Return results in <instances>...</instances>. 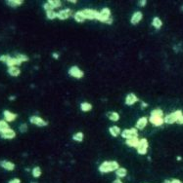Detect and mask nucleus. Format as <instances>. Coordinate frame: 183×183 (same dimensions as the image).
Masks as SVG:
<instances>
[{"label":"nucleus","mask_w":183,"mask_h":183,"mask_svg":"<svg viewBox=\"0 0 183 183\" xmlns=\"http://www.w3.org/2000/svg\"><path fill=\"white\" fill-rule=\"evenodd\" d=\"M109 133H110V134H111L112 136L117 137V136H118L121 133V128L120 127H118V126H112V127L109 128Z\"/></svg>","instance_id":"aec40b11"},{"label":"nucleus","mask_w":183,"mask_h":183,"mask_svg":"<svg viewBox=\"0 0 183 183\" xmlns=\"http://www.w3.org/2000/svg\"><path fill=\"white\" fill-rule=\"evenodd\" d=\"M19 131H20V133H25L28 131V125L25 123H23L20 125V127H19Z\"/></svg>","instance_id":"72a5a7b5"},{"label":"nucleus","mask_w":183,"mask_h":183,"mask_svg":"<svg viewBox=\"0 0 183 183\" xmlns=\"http://www.w3.org/2000/svg\"><path fill=\"white\" fill-rule=\"evenodd\" d=\"M171 183H182V181L179 180V179L173 178V179H171Z\"/></svg>","instance_id":"ea45409f"},{"label":"nucleus","mask_w":183,"mask_h":183,"mask_svg":"<svg viewBox=\"0 0 183 183\" xmlns=\"http://www.w3.org/2000/svg\"><path fill=\"white\" fill-rule=\"evenodd\" d=\"M0 136H1V139H13L16 137V131L12 129H9L0 133Z\"/></svg>","instance_id":"2eb2a0df"},{"label":"nucleus","mask_w":183,"mask_h":183,"mask_svg":"<svg viewBox=\"0 0 183 183\" xmlns=\"http://www.w3.org/2000/svg\"><path fill=\"white\" fill-rule=\"evenodd\" d=\"M33 176L35 178H38V177H40V175H41V173H42V172H41V169L39 168V166H35V168L33 169Z\"/></svg>","instance_id":"c756f323"},{"label":"nucleus","mask_w":183,"mask_h":183,"mask_svg":"<svg viewBox=\"0 0 183 183\" xmlns=\"http://www.w3.org/2000/svg\"><path fill=\"white\" fill-rule=\"evenodd\" d=\"M8 74L12 77H18L21 74V69L17 66H13V67H8L7 69Z\"/></svg>","instance_id":"a211bd4d"},{"label":"nucleus","mask_w":183,"mask_h":183,"mask_svg":"<svg viewBox=\"0 0 183 183\" xmlns=\"http://www.w3.org/2000/svg\"><path fill=\"white\" fill-rule=\"evenodd\" d=\"M92 104L91 103H89V102H81L80 103V110L83 111V112H89V111H91L92 110Z\"/></svg>","instance_id":"a878e982"},{"label":"nucleus","mask_w":183,"mask_h":183,"mask_svg":"<svg viewBox=\"0 0 183 183\" xmlns=\"http://www.w3.org/2000/svg\"><path fill=\"white\" fill-rule=\"evenodd\" d=\"M16 57H17V59L20 60L22 63L25 62H28V60H30L28 59V57L25 54H17L16 55Z\"/></svg>","instance_id":"2f4dec72"},{"label":"nucleus","mask_w":183,"mask_h":183,"mask_svg":"<svg viewBox=\"0 0 183 183\" xmlns=\"http://www.w3.org/2000/svg\"><path fill=\"white\" fill-rule=\"evenodd\" d=\"M69 2H72V3H76L78 1H76V0H69Z\"/></svg>","instance_id":"49530a36"},{"label":"nucleus","mask_w":183,"mask_h":183,"mask_svg":"<svg viewBox=\"0 0 183 183\" xmlns=\"http://www.w3.org/2000/svg\"><path fill=\"white\" fill-rule=\"evenodd\" d=\"M30 183H36V182H30Z\"/></svg>","instance_id":"09e8293b"},{"label":"nucleus","mask_w":183,"mask_h":183,"mask_svg":"<svg viewBox=\"0 0 183 183\" xmlns=\"http://www.w3.org/2000/svg\"><path fill=\"white\" fill-rule=\"evenodd\" d=\"M118 168H120V164L117 161H105L99 166L98 171L101 173H109L115 172Z\"/></svg>","instance_id":"f257e3e1"},{"label":"nucleus","mask_w":183,"mask_h":183,"mask_svg":"<svg viewBox=\"0 0 183 183\" xmlns=\"http://www.w3.org/2000/svg\"><path fill=\"white\" fill-rule=\"evenodd\" d=\"M107 118L113 122H118L120 120V114L115 111H109L107 113Z\"/></svg>","instance_id":"4be33fe9"},{"label":"nucleus","mask_w":183,"mask_h":183,"mask_svg":"<svg viewBox=\"0 0 183 183\" xmlns=\"http://www.w3.org/2000/svg\"><path fill=\"white\" fill-rule=\"evenodd\" d=\"M111 18H112L111 17V10L109 8L105 7L99 12L97 21H99L100 22H104V24H107L108 21L110 20Z\"/></svg>","instance_id":"7ed1b4c3"},{"label":"nucleus","mask_w":183,"mask_h":183,"mask_svg":"<svg viewBox=\"0 0 183 183\" xmlns=\"http://www.w3.org/2000/svg\"><path fill=\"white\" fill-rule=\"evenodd\" d=\"M3 115H4V119L6 122H13L17 119L18 115L16 113H13V112L9 111V110H4L3 111Z\"/></svg>","instance_id":"dca6fc26"},{"label":"nucleus","mask_w":183,"mask_h":183,"mask_svg":"<svg viewBox=\"0 0 183 183\" xmlns=\"http://www.w3.org/2000/svg\"><path fill=\"white\" fill-rule=\"evenodd\" d=\"M137 101H138V98H137V95L134 94V93H130V94H128L126 97V100H124L126 104L128 105V106L135 104Z\"/></svg>","instance_id":"ddd939ff"},{"label":"nucleus","mask_w":183,"mask_h":183,"mask_svg":"<svg viewBox=\"0 0 183 183\" xmlns=\"http://www.w3.org/2000/svg\"><path fill=\"white\" fill-rule=\"evenodd\" d=\"M151 115H152V116H160V117H163V111L162 110V109H160V108L153 109V110L151 111Z\"/></svg>","instance_id":"7c9ffc66"},{"label":"nucleus","mask_w":183,"mask_h":183,"mask_svg":"<svg viewBox=\"0 0 183 183\" xmlns=\"http://www.w3.org/2000/svg\"><path fill=\"white\" fill-rule=\"evenodd\" d=\"M6 65H7L8 67H13V66H18V65H21L22 62L19 60L16 57H10L7 60V62H6Z\"/></svg>","instance_id":"f3484780"},{"label":"nucleus","mask_w":183,"mask_h":183,"mask_svg":"<svg viewBox=\"0 0 183 183\" xmlns=\"http://www.w3.org/2000/svg\"><path fill=\"white\" fill-rule=\"evenodd\" d=\"M73 19H75V21L76 22H78V24H82V22H84L86 21V19L84 18V16H83L82 12L81 11H78L73 16Z\"/></svg>","instance_id":"5701e85b"},{"label":"nucleus","mask_w":183,"mask_h":183,"mask_svg":"<svg viewBox=\"0 0 183 183\" xmlns=\"http://www.w3.org/2000/svg\"><path fill=\"white\" fill-rule=\"evenodd\" d=\"M49 4H51V6L54 8V9H57L62 6V2L60 1V0H48L47 1Z\"/></svg>","instance_id":"c85d7f7f"},{"label":"nucleus","mask_w":183,"mask_h":183,"mask_svg":"<svg viewBox=\"0 0 183 183\" xmlns=\"http://www.w3.org/2000/svg\"><path fill=\"white\" fill-rule=\"evenodd\" d=\"M6 4L12 8H17L19 6L23 5L24 1L23 0H7V1H6Z\"/></svg>","instance_id":"412c9836"},{"label":"nucleus","mask_w":183,"mask_h":183,"mask_svg":"<svg viewBox=\"0 0 183 183\" xmlns=\"http://www.w3.org/2000/svg\"><path fill=\"white\" fill-rule=\"evenodd\" d=\"M83 139H84V134H83L82 131H78L73 136V139L76 142H82Z\"/></svg>","instance_id":"bb28decb"},{"label":"nucleus","mask_w":183,"mask_h":183,"mask_svg":"<svg viewBox=\"0 0 183 183\" xmlns=\"http://www.w3.org/2000/svg\"><path fill=\"white\" fill-rule=\"evenodd\" d=\"M9 57H10V56H9V55H1V56H0V62L6 63V62H7V60H8Z\"/></svg>","instance_id":"c9c22d12"},{"label":"nucleus","mask_w":183,"mask_h":183,"mask_svg":"<svg viewBox=\"0 0 183 183\" xmlns=\"http://www.w3.org/2000/svg\"><path fill=\"white\" fill-rule=\"evenodd\" d=\"M0 166L8 172H12L15 169V164L10 161H7V160H1L0 161Z\"/></svg>","instance_id":"f8f14e48"},{"label":"nucleus","mask_w":183,"mask_h":183,"mask_svg":"<svg viewBox=\"0 0 183 183\" xmlns=\"http://www.w3.org/2000/svg\"><path fill=\"white\" fill-rule=\"evenodd\" d=\"M42 7H43V9H44V10H45L46 12H47V11H55V9H54V8L52 7V6H51V4H49V3H48L47 1H46L45 3H44Z\"/></svg>","instance_id":"f704fd0d"},{"label":"nucleus","mask_w":183,"mask_h":183,"mask_svg":"<svg viewBox=\"0 0 183 183\" xmlns=\"http://www.w3.org/2000/svg\"><path fill=\"white\" fill-rule=\"evenodd\" d=\"M176 123H177L178 125H183V115L177 119V121H176Z\"/></svg>","instance_id":"58836bf2"},{"label":"nucleus","mask_w":183,"mask_h":183,"mask_svg":"<svg viewBox=\"0 0 183 183\" xmlns=\"http://www.w3.org/2000/svg\"><path fill=\"white\" fill-rule=\"evenodd\" d=\"M139 139L138 137H133V139H126V144L128 147H132V148H137L138 143H139Z\"/></svg>","instance_id":"6ab92c4d"},{"label":"nucleus","mask_w":183,"mask_h":183,"mask_svg":"<svg viewBox=\"0 0 183 183\" xmlns=\"http://www.w3.org/2000/svg\"><path fill=\"white\" fill-rule=\"evenodd\" d=\"M148 148H149V142L146 139H141L139 140V143H138L137 146V153L139 155H146L147 152H148Z\"/></svg>","instance_id":"39448f33"},{"label":"nucleus","mask_w":183,"mask_h":183,"mask_svg":"<svg viewBox=\"0 0 183 183\" xmlns=\"http://www.w3.org/2000/svg\"><path fill=\"white\" fill-rule=\"evenodd\" d=\"M16 98L14 97V95H11V97H9V100H15Z\"/></svg>","instance_id":"37998d69"},{"label":"nucleus","mask_w":183,"mask_h":183,"mask_svg":"<svg viewBox=\"0 0 183 183\" xmlns=\"http://www.w3.org/2000/svg\"><path fill=\"white\" fill-rule=\"evenodd\" d=\"M149 122L152 125H154L155 127H160L165 124V121H163V117H160V116H152L151 115L149 118Z\"/></svg>","instance_id":"9b49d317"},{"label":"nucleus","mask_w":183,"mask_h":183,"mask_svg":"<svg viewBox=\"0 0 183 183\" xmlns=\"http://www.w3.org/2000/svg\"><path fill=\"white\" fill-rule=\"evenodd\" d=\"M81 12H82V14H83V16H84V18L86 19V20H97L99 12L94 10V9L86 8V9H83Z\"/></svg>","instance_id":"0eeeda50"},{"label":"nucleus","mask_w":183,"mask_h":183,"mask_svg":"<svg viewBox=\"0 0 183 183\" xmlns=\"http://www.w3.org/2000/svg\"><path fill=\"white\" fill-rule=\"evenodd\" d=\"M68 73L70 77L76 78V79H81V78H83V76H84V72H83L82 70L76 65L70 66L68 70Z\"/></svg>","instance_id":"20e7f679"},{"label":"nucleus","mask_w":183,"mask_h":183,"mask_svg":"<svg viewBox=\"0 0 183 183\" xmlns=\"http://www.w3.org/2000/svg\"><path fill=\"white\" fill-rule=\"evenodd\" d=\"M152 25L156 29H160L163 27V21L159 17H154L152 20Z\"/></svg>","instance_id":"393cba45"},{"label":"nucleus","mask_w":183,"mask_h":183,"mask_svg":"<svg viewBox=\"0 0 183 183\" xmlns=\"http://www.w3.org/2000/svg\"><path fill=\"white\" fill-rule=\"evenodd\" d=\"M146 4H147L146 0H140V1H138V6L139 7H145Z\"/></svg>","instance_id":"e433bc0d"},{"label":"nucleus","mask_w":183,"mask_h":183,"mask_svg":"<svg viewBox=\"0 0 183 183\" xmlns=\"http://www.w3.org/2000/svg\"><path fill=\"white\" fill-rule=\"evenodd\" d=\"M57 14H58V12L56 11H47L46 17L48 20H55V19H57Z\"/></svg>","instance_id":"473e14b6"},{"label":"nucleus","mask_w":183,"mask_h":183,"mask_svg":"<svg viewBox=\"0 0 183 183\" xmlns=\"http://www.w3.org/2000/svg\"><path fill=\"white\" fill-rule=\"evenodd\" d=\"M30 122L31 124L35 125L37 127H46L48 125V122L45 121L39 116H31L30 117Z\"/></svg>","instance_id":"6e6552de"},{"label":"nucleus","mask_w":183,"mask_h":183,"mask_svg":"<svg viewBox=\"0 0 183 183\" xmlns=\"http://www.w3.org/2000/svg\"><path fill=\"white\" fill-rule=\"evenodd\" d=\"M52 56H53V57H54V59H55V60H58V59H59V55H58L57 53H53V54H52Z\"/></svg>","instance_id":"79ce46f5"},{"label":"nucleus","mask_w":183,"mask_h":183,"mask_svg":"<svg viewBox=\"0 0 183 183\" xmlns=\"http://www.w3.org/2000/svg\"><path fill=\"white\" fill-rule=\"evenodd\" d=\"M115 172V175L118 176V178H124L127 175V169L126 168H121V166Z\"/></svg>","instance_id":"b1692460"},{"label":"nucleus","mask_w":183,"mask_h":183,"mask_svg":"<svg viewBox=\"0 0 183 183\" xmlns=\"http://www.w3.org/2000/svg\"><path fill=\"white\" fill-rule=\"evenodd\" d=\"M163 183H171V180L169 179H166V180H163Z\"/></svg>","instance_id":"a18cd8bd"},{"label":"nucleus","mask_w":183,"mask_h":183,"mask_svg":"<svg viewBox=\"0 0 183 183\" xmlns=\"http://www.w3.org/2000/svg\"><path fill=\"white\" fill-rule=\"evenodd\" d=\"M121 136L124 139H133V137H138V130L136 128H131V129H126L121 131Z\"/></svg>","instance_id":"423d86ee"},{"label":"nucleus","mask_w":183,"mask_h":183,"mask_svg":"<svg viewBox=\"0 0 183 183\" xmlns=\"http://www.w3.org/2000/svg\"><path fill=\"white\" fill-rule=\"evenodd\" d=\"M180 10H181V11L183 12V5H182V6H181V7H180Z\"/></svg>","instance_id":"de8ad7c7"},{"label":"nucleus","mask_w":183,"mask_h":183,"mask_svg":"<svg viewBox=\"0 0 183 183\" xmlns=\"http://www.w3.org/2000/svg\"><path fill=\"white\" fill-rule=\"evenodd\" d=\"M182 115H183V112L181 110H175V111L171 112V113L166 115V116L163 117V121H165L166 124L172 125V124L176 123L177 119L180 116H182Z\"/></svg>","instance_id":"f03ea898"},{"label":"nucleus","mask_w":183,"mask_h":183,"mask_svg":"<svg viewBox=\"0 0 183 183\" xmlns=\"http://www.w3.org/2000/svg\"><path fill=\"white\" fill-rule=\"evenodd\" d=\"M147 106H148V104L145 103V102H142V107H143V108H145V107H147Z\"/></svg>","instance_id":"c03bdc74"},{"label":"nucleus","mask_w":183,"mask_h":183,"mask_svg":"<svg viewBox=\"0 0 183 183\" xmlns=\"http://www.w3.org/2000/svg\"><path fill=\"white\" fill-rule=\"evenodd\" d=\"M149 122V119L143 116V117H140L139 119L137 120L136 122V125H135V128L137 130H143L144 128H145L147 126V124H148Z\"/></svg>","instance_id":"4468645a"},{"label":"nucleus","mask_w":183,"mask_h":183,"mask_svg":"<svg viewBox=\"0 0 183 183\" xmlns=\"http://www.w3.org/2000/svg\"><path fill=\"white\" fill-rule=\"evenodd\" d=\"M73 14V12L70 9H63V10H61L58 12V14H57V19H59V20L61 21H66V20H68V19L72 16Z\"/></svg>","instance_id":"1a4fd4ad"},{"label":"nucleus","mask_w":183,"mask_h":183,"mask_svg":"<svg viewBox=\"0 0 183 183\" xmlns=\"http://www.w3.org/2000/svg\"><path fill=\"white\" fill-rule=\"evenodd\" d=\"M9 129H11V128L9 127L8 122H6L5 120H0V133Z\"/></svg>","instance_id":"cd10ccee"},{"label":"nucleus","mask_w":183,"mask_h":183,"mask_svg":"<svg viewBox=\"0 0 183 183\" xmlns=\"http://www.w3.org/2000/svg\"><path fill=\"white\" fill-rule=\"evenodd\" d=\"M112 183H123V181H121V178H117V179H115V180Z\"/></svg>","instance_id":"a19ab883"},{"label":"nucleus","mask_w":183,"mask_h":183,"mask_svg":"<svg viewBox=\"0 0 183 183\" xmlns=\"http://www.w3.org/2000/svg\"><path fill=\"white\" fill-rule=\"evenodd\" d=\"M142 19H143L142 12L136 11V12L133 13L132 16H131V18H130V24H133V25H136V24H139L141 21H142Z\"/></svg>","instance_id":"9d476101"},{"label":"nucleus","mask_w":183,"mask_h":183,"mask_svg":"<svg viewBox=\"0 0 183 183\" xmlns=\"http://www.w3.org/2000/svg\"><path fill=\"white\" fill-rule=\"evenodd\" d=\"M8 183H21V179L20 178H13Z\"/></svg>","instance_id":"4c0bfd02"}]
</instances>
